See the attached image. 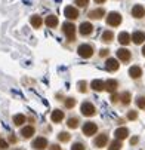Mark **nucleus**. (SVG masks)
Masks as SVG:
<instances>
[{"label": "nucleus", "mask_w": 145, "mask_h": 150, "mask_svg": "<svg viewBox=\"0 0 145 150\" xmlns=\"http://www.w3.org/2000/svg\"><path fill=\"white\" fill-rule=\"evenodd\" d=\"M62 31L65 33V36H67V39L70 42H74V39H76V27H74L73 23H64L62 24Z\"/></svg>", "instance_id": "obj_1"}, {"label": "nucleus", "mask_w": 145, "mask_h": 150, "mask_svg": "<svg viewBox=\"0 0 145 150\" xmlns=\"http://www.w3.org/2000/svg\"><path fill=\"white\" fill-rule=\"evenodd\" d=\"M107 24L111 27H117L121 24V15L118 12H110L107 16Z\"/></svg>", "instance_id": "obj_2"}, {"label": "nucleus", "mask_w": 145, "mask_h": 150, "mask_svg": "<svg viewBox=\"0 0 145 150\" xmlns=\"http://www.w3.org/2000/svg\"><path fill=\"white\" fill-rule=\"evenodd\" d=\"M77 52H78V55H80L81 58H90V57L93 55V48H92L90 45L85 43V45H80V46H78Z\"/></svg>", "instance_id": "obj_3"}, {"label": "nucleus", "mask_w": 145, "mask_h": 150, "mask_svg": "<svg viewBox=\"0 0 145 150\" xmlns=\"http://www.w3.org/2000/svg\"><path fill=\"white\" fill-rule=\"evenodd\" d=\"M80 112H81V115H85V116H93L95 115V105L93 104H90V103H83L81 104V107H80Z\"/></svg>", "instance_id": "obj_4"}, {"label": "nucleus", "mask_w": 145, "mask_h": 150, "mask_svg": "<svg viewBox=\"0 0 145 150\" xmlns=\"http://www.w3.org/2000/svg\"><path fill=\"white\" fill-rule=\"evenodd\" d=\"M81 131H83V134H85V135H93V134H96V131H98V126H96V123H93V122H86L85 125H83Z\"/></svg>", "instance_id": "obj_5"}, {"label": "nucleus", "mask_w": 145, "mask_h": 150, "mask_svg": "<svg viewBox=\"0 0 145 150\" xmlns=\"http://www.w3.org/2000/svg\"><path fill=\"white\" fill-rule=\"evenodd\" d=\"M33 149H36V150H45L46 147H48V140L45 138V137H37L34 141H33Z\"/></svg>", "instance_id": "obj_6"}, {"label": "nucleus", "mask_w": 145, "mask_h": 150, "mask_svg": "<svg viewBox=\"0 0 145 150\" xmlns=\"http://www.w3.org/2000/svg\"><path fill=\"white\" fill-rule=\"evenodd\" d=\"M78 31H80L81 36H89V34H92V31H93V25H92L90 23H81Z\"/></svg>", "instance_id": "obj_7"}, {"label": "nucleus", "mask_w": 145, "mask_h": 150, "mask_svg": "<svg viewBox=\"0 0 145 150\" xmlns=\"http://www.w3.org/2000/svg\"><path fill=\"white\" fill-rule=\"evenodd\" d=\"M64 15L68 18V19H77L78 18V11L73 6H67L64 9Z\"/></svg>", "instance_id": "obj_8"}, {"label": "nucleus", "mask_w": 145, "mask_h": 150, "mask_svg": "<svg viewBox=\"0 0 145 150\" xmlns=\"http://www.w3.org/2000/svg\"><path fill=\"white\" fill-rule=\"evenodd\" d=\"M130 51L129 49H124V48H121V49H118L117 51V58L120 59V61H124V62H127L129 59H130Z\"/></svg>", "instance_id": "obj_9"}, {"label": "nucleus", "mask_w": 145, "mask_h": 150, "mask_svg": "<svg viewBox=\"0 0 145 150\" xmlns=\"http://www.w3.org/2000/svg\"><path fill=\"white\" fill-rule=\"evenodd\" d=\"M105 67H107L108 71H117L118 67H120V64H118L117 59H114V58H108L107 62H105Z\"/></svg>", "instance_id": "obj_10"}, {"label": "nucleus", "mask_w": 145, "mask_h": 150, "mask_svg": "<svg viewBox=\"0 0 145 150\" xmlns=\"http://www.w3.org/2000/svg\"><path fill=\"white\" fill-rule=\"evenodd\" d=\"M117 88H118V83H117V80H114V79H108V80L105 82V89H107L108 92L114 94V92L117 91Z\"/></svg>", "instance_id": "obj_11"}, {"label": "nucleus", "mask_w": 145, "mask_h": 150, "mask_svg": "<svg viewBox=\"0 0 145 150\" xmlns=\"http://www.w3.org/2000/svg\"><path fill=\"white\" fill-rule=\"evenodd\" d=\"M93 143H95L96 147H105L107 143H108V137H107V134H101V135H98V137L95 138Z\"/></svg>", "instance_id": "obj_12"}, {"label": "nucleus", "mask_w": 145, "mask_h": 150, "mask_svg": "<svg viewBox=\"0 0 145 150\" xmlns=\"http://www.w3.org/2000/svg\"><path fill=\"white\" fill-rule=\"evenodd\" d=\"M132 40H133V43H136V45L144 43V40H145V33H144V31H135V33L132 34Z\"/></svg>", "instance_id": "obj_13"}, {"label": "nucleus", "mask_w": 145, "mask_h": 150, "mask_svg": "<svg viewBox=\"0 0 145 150\" xmlns=\"http://www.w3.org/2000/svg\"><path fill=\"white\" fill-rule=\"evenodd\" d=\"M132 15H133L135 18H144V16H145V9H144L141 5H135V6L132 8Z\"/></svg>", "instance_id": "obj_14"}, {"label": "nucleus", "mask_w": 145, "mask_h": 150, "mask_svg": "<svg viewBox=\"0 0 145 150\" xmlns=\"http://www.w3.org/2000/svg\"><path fill=\"white\" fill-rule=\"evenodd\" d=\"M114 135H116V138L117 140H124L127 135H129V131H127V128H117L116 129V132H114Z\"/></svg>", "instance_id": "obj_15"}, {"label": "nucleus", "mask_w": 145, "mask_h": 150, "mask_svg": "<svg viewBox=\"0 0 145 150\" xmlns=\"http://www.w3.org/2000/svg\"><path fill=\"white\" fill-rule=\"evenodd\" d=\"M130 40H132V37H130V34L126 33V31H121V33L118 34V42H120L121 45H124V46L129 45V43H130Z\"/></svg>", "instance_id": "obj_16"}, {"label": "nucleus", "mask_w": 145, "mask_h": 150, "mask_svg": "<svg viewBox=\"0 0 145 150\" xmlns=\"http://www.w3.org/2000/svg\"><path fill=\"white\" fill-rule=\"evenodd\" d=\"M90 86H92L93 91H98V92H99V91H104V89H105V82H102V80L96 79V80H92Z\"/></svg>", "instance_id": "obj_17"}, {"label": "nucleus", "mask_w": 145, "mask_h": 150, "mask_svg": "<svg viewBox=\"0 0 145 150\" xmlns=\"http://www.w3.org/2000/svg\"><path fill=\"white\" fill-rule=\"evenodd\" d=\"M129 74H130V77H133V79H139V77L142 76V69L138 67V66H132V67L129 69Z\"/></svg>", "instance_id": "obj_18"}, {"label": "nucleus", "mask_w": 145, "mask_h": 150, "mask_svg": "<svg viewBox=\"0 0 145 150\" xmlns=\"http://www.w3.org/2000/svg\"><path fill=\"white\" fill-rule=\"evenodd\" d=\"M104 15H105V11L104 9H93L89 12V18H92V19H101Z\"/></svg>", "instance_id": "obj_19"}, {"label": "nucleus", "mask_w": 145, "mask_h": 150, "mask_svg": "<svg viewBox=\"0 0 145 150\" xmlns=\"http://www.w3.org/2000/svg\"><path fill=\"white\" fill-rule=\"evenodd\" d=\"M21 135L24 138H30L31 135H34V126H25L21 129Z\"/></svg>", "instance_id": "obj_20"}, {"label": "nucleus", "mask_w": 145, "mask_h": 150, "mask_svg": "<svg viewBox=\"0 0 145 150\" xmlns=\"http://www.w3.org/2000/svg\"><path fill=\"white\" fill-rule=\"evenodd\" d=\"M50 119H52V122H61L62 119H64V112H61V110H53L52 115H50Z\"/></svg>", "instance_id": "obj_21"}, {"label": "nucleus", "mask_w": 145, "mask_h": 150, "mask_svg": "<svg viewBox=\"0 0 145 150\" xmlns=\"http://www.w3.org/2000/svg\"><path fill=\"white\" fill-rule=\"evenodd\" d=\"M46 25L50 27V28L56 27V25H58V16H55V15H49V16L46 18Z\"/></svg>", "instance_id": "obj_22"}, {"label": "nucleus", "mask_w": 145, "mask_h": 150, "mask_svg": "<svg viewBox=\"0 0 145 150\" xmlns=\"http://www.w3.org/2000/svg\"><path fill=\"white\" fill-rule=\"evenodd\" d=\"M30 23H31V25L34 27V28H40V25H41V16H39V15H33L31 16V19H30Z\"/></svg>", "instance_id": "obj_23"}, {"label": "nucleus", "mask_w": 145, "mask_h": 150, "mask_svg": "<svg viewBox=\"0 0 145 150\" xmlns=\"http://www.w3.org/2000/svg\"><path fill=\"white\" fill-rule=\"evenodd\" d=\"M114 39V34H113V31H104L102 33V42H105V43H110V42Z\"/></svg>", "instance_id": "obj_24"}, {"label": "nucleus", "mask_w": 145, "mask_h": 150, "mask_svg": "<svg viewBox=\"0 0 145 150\" xmlns=\"http://www.w3.org/2000/svg\"><path fill=\"white\" fill-rule=\"evenodd\" d=\"M13 123L16 126H21L22 123H25V116L24 115H15L13 116Z\"/></svg>", "instance_id": "obj_25"}, {"label": "nucleus", "mask_w": 145, "mask_h": 150, "mask_svg": "<svg viewBox=\"0 0 145 150\" xmlns=\"http://www.w3.org/2000/svg\"><path fill=\"white\" fill-rule=\"evenodd\" d=\"M123 146H121V141L120 140H114L111 144H110V147H108V150H120Z\"/></svg>", "instance_id": "obj_26"}, {"label": "nucleus", "mask_w": 145, "mask_h": 150, "mask_svg": "<svg viewBox=\"0 0 145 150\" xmlns=\"http://www.w3.org/2000/svg\"><path fill=\"white\" fill-rule=\"evenodd\" d=\"M120 100H121V103H123L124 105H127V104L130 103V94H129V92H123V94L120 95Z\"/></svg>", "instance_id": "obj_27"}, {"label": "nucleus", "mask_w": 145, "mask_h": 150, "mask_svg": "<svg viewBox=\"0 0 145 150\" xmlns=\"http://www.w3.org/2000/svg\"><path fill=\"white\" fill-rule=\"evenodd\" d=\"M58 140L61 143H67V141H70V134L68 132H59L58 134Z\"/></svg>", "instance_id": "obj_28"}, {"label": "nucleus", "mask_w": 145, "mask_h": 150, "mask_svg": "<svg viewBox=\"0 0 145 150\" xmlns=\"http://www.w3.org/2000/svg\"><path fill=\"white\" fill-rule=\"evenodd\" d=\"M67 125H68V128H73V129H76V128L78 126V119H77V117H70Z\"/></svg>", "instance_id": "obj_29"}, {"label": "nucleus", "mask_w": 145, "mask_h": 150, "mask_svg": "<svg viewBox=\"0 0 145 150\" xmlns=\"http://www.w3.org/2000/svg\"><path fill=\"white\" fill-rule=\"evenodd\" d=\"M136 105L139 109H145V97H138L136 98Z\"/></svg>", "instance_id": "obj_30"}, {"label": "nucleus", "mask_w": 145, "mask_h": 150, "mask_svg": "<svg viewBox=\"0 0 145 150\" xmlns=\"http://www.w3.org/2000/svg\"><path fill=\"white\" fill-rule=\"evenodd\" d=\"M74 105H76V100L74 98H67L65 100V107L67 109H73Z\"/></svg>", "instance_id": "obj_31"}, {"label": "nucleus", "mask_w": 145, "mask_h": 150, "mask_svg": "<svg viewBox=\"0 0 145 150\" xmlns=\"http://www.w3.org/2000/svg\"><path fill=\"white\" fill-rule=\"evenodd\" d=\"M71 150H86V147H85V144H81V143H74Z\"/></svg>", "instance_id": "obj_32"}, {"label": "nucleus", "mask_w": 145, "mask_h": 150, "mask_svg": "<svg viewBox=\"0 0 145 150\" xmlns=\"http://www.w3.org/2000/svg\"><path fill=\"white\" fill-rule=\"evenodd\" d=\"M78 91L80 92H86L88 91V85H86V82H78Z\"/></svg>", "instance_id": "obj_33"}, {"label": "nucleus", "mask_w": 145, "mask_h": 150, "mask_svg": "<svg viewBox=\"0 0 145 150\" xmlns=\"http://www.w3.org/2000/svg\"><path fill=\"white\" fill-rule=\"evenodd\" d=\"M76 5L80 8H86L89 5V0H76Z\"/></svg>", "instance_id": "obj_34"}, {"label": "nucleus", "mask_w": 145, "mask_h": 150, "mask_svg": "<svg viewBox=\"0 0 145 150\" xmlns=\"http://www.w3.org/2000/svg\"><path fill=\"white\" fill-rule=\"evenodd\" d=\"M8 149V143L2 138V135H0V150H6Z\"/></svg>", "instance_id": "obj_35"}, {"label": "nucleus", "mask_w": 145, "mask_h": 150, "mask_svg": "<svg viewBox=\"0 0 145 150\" xmlns=\"http://www.w3.org/2000/svg\"><path fill=\"white\" fill-rule=\"evenodd\" d=\"M136 117H138V113H136V112H133V110H132V112H129V113H127V119L135 120Z\"/></svg>", "instance_id": "obj_36"}, {"label": "nucleus", "mask_w": 145, "mask_h": 150, "mask_svg": "<svg viewBox=\"0 0 145 150\" xmlns=\"http://www.w3.org/2000/svg\"><path fill=\"white\" fill-rule=\"evenodd\" d=\"M108 54H110V51H108V49H101V52H99V55H101V57H107Z\"/></svg>", "instance_id": "obj_37"}, {"label": "nucleus", "mask_w": 145, "mask_h": 150, "mask_svg": "<svg viewBox=\"0 0 145 150\" xmlns=\"http://www.w3.org/2000/svg\"><path fill=\"white\" fill-rule=\"evenodd\" d=\"M111 101H113V103H117V101H118V95H117L116 92L111 95Z\"/></svg>", "instance_id": "obj_38"}, {"label": "nucleus", "mask_w": 145, "mask_h": 150, "mask_svg": "<svg viewBox=\"0 0 145 150\" xmlns=\"http://www.w3.org/2000/svg\"><path fill=\"white\" fill-rule=\"evenodd\" d=\"M49 150H62V149H61L58 144H52V146L49 147Z\"/></svg>", "instance_id": "obj_39"}, {"label": "nucleus", "mask_w": 145, "mask_h": 150, "mask_svg": "<svg viewBox=\"0 0 145 150\" xmlns=\"http://www.w3.org/2000/svg\"><path fill=\"white\" fill-rule=\"evenodd\" d=\"M138 140H139L138 137H133V138H130V144H132V146H133V144H136V143H138Z\"/></svg>", "instance_id": "obj_40"}, {"label": "nucleus", "mask_w": 145, "mask_h": 150, "mask_svg": "<svg viewBox=\"0 0 145 150\" xmlns=\"http://www.w3.org/2000/svg\"><path fill=\"white\" fill-rule=\"evenodd\" d=\"M9 141H11V143H16V137H15V135H11V137H9Z\"/></svg>", "instance_id": "obj_41"}, {"label": "nucleus", "mask_w": 145, "mask_h": 150, "mask_svg": "<svg viewBox=\"0 0 145 150\" xmlns=\"http://www.w3.org/2000/svg\"><path fill=\"white\" fill-rule=\"evenodd\" d=\"M95 2H96V3H104L105 0H95Z\"/></svg>", "instance_id": "obj_42"}, {"label": "nucleus", "mask_w": 145, "mask_h": 150, "mask_svg": "<svg viewBox=\"0 0 145 150\" xmlns=\"http://www.w3.org/2000/svg\"><path fill=\"white\" fill-rule=\"evenodd\" d=\"M142 55L145 57V45H144V48H142Z\"/></svg>", "instance_id": "obj_43"}, {"label": "nucleus", "mask_w": 145, "mask_h": 150, "mask_svg": "<svg viewBox=\"0 0 145 150\" xmlns=\"http://www.w3.org/2000/svg\"><path fill=\"white\" fill-rule=\"evenodd\" d=\"M15 150H21V149H15Z\"/></svg>", "instance_id": "obj_44"}]
</instances>
